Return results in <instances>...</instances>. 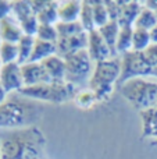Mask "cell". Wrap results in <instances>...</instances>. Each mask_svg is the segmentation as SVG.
Wrapping results in <instances>:
<instances>
[{"label":"cell","instance_id":"6da1fadb","mask_svg":"<svg viewBox=\"0 0 157 159\" xmlns=\"http://www.w3.org/2000/svg\"><path fill=\"white\" fill-rule=\"evenodd\" d=\"M0 140L2 159H39L46 147V137L36 126L10 130Z\"/></svg>","mask_w":157,"mask_h":159},{"label":"cell","instance_id":"7a4b0ae2","mask_svg":"<svg viewBox=\"0 0 157 159\" xmlns=\"http://www.w3.org/2000/svg\"><path fill=\"white\" fill-rule=\"evenodd\" d=\"M42 115L40 106L27 101L11 99L0 105V129L15 130L29 127Z\"/></svg>","mask_w":157,"mask_h":159},{"label":"cell","instance_id":"3957f363","mask_svg":"<svg viewBox=\"0 0 157 159\" xmlns=\"http://www.w3.org/2000/svg\"><path fill=\"white\" fill-rule=\"evenodd\" d=\"M121 74V60L117 57L95 63L93 74L89 80V89L96 101H104L113 92V85L118 82Z\"/></svg>","mask_w":157,"mask_h":159},{"label":"cell","instance_id":"277c9868","mask_svg":"<svg viewBox=\"0 0 157 159\" xmlns=\"http://www.w3.org/2000/svg\"><path fill=\"white\" fill-rule=\"evenodd\" d=\"M79 92L78 88L68 84L67 81H50L46 84L33 85V87H24L18 91L19 95L33 101L52 102V103H64L77 96Z\"/></svg>","mask_w":157,"mask_h":159},{"label":"cell","instance_id":"5b68a950","mask_svg":"<svg viewBox=\"0 0 157 159\" xmlns=\"http://www.w3.org/2000/svg\"><path fill=\"white\" fill-rule=\"evenodd\" d=\"M120 92L141 112L157 106V82L146 78H134L120 85Z\"/></svg>","mask_w":157,"mask_h":159},{"label":"cell","instance_id":"8992f818","mask_svg":"<svg viewBox=\"0 0 157 159\" xmlns=\"http://www.w3.org/2000/svg\"><path fill=\"white\" fill-rule=\"evenodd\" d=\"M66 61V81L79 89L82 85H88L93 74L95 61L89 56L88 49L75 52L64 59Z\"/></svg>","mask_w":157,"mask_h":159},{"label":"cell","instance_id":"52a82bcc","mask_svg":"<svg viewBox=\"0 0 157 159\" xmlns=\"http://www.w3.org/2000/svg\"><path fill=\"white\" fill-rule=\"evenodd\" d=\"M121 74L118 78V85L134 78H146L150 77L152 66L145 59L143 52H135L131 50L121 56Z\"/></svg>","mask_w":157,"mask_h":159},{"label":"cell","instance_id":"ba28073f","mask_svg":"<svg viewBox=\"0 0 157 159\" xmlns=\"http://www.w3.org/2000/svg\"><path fill=\"white\" fill-rule=\"evenodd\" d=\"M0 82L7 93L18 92L19 89L24 88V80H22L21 73V64L8 63L2 64L0 67Z\"/></svg>","mask_w":157,"mask_h":159},{"label":"cell","instance_id":"9c48e42d","mask_svg":"<svg viewBox=\"0 0 157 159\" xmlns=\"http://www.w3.org/2000/svg\"><path fill=\"white\" fill-rule=\"evenodd\" d=\"M88 42H89L88 32L78 34V35L74 36H67V38H58L57 42H56L57 56H60L61 59H66L67 56L72 55L75 52L88 49Z\"/></svg>","mask_w":157,"mask_h":159},{"label":"cell","instance_id":"30bf717a","mask_svg":"<svg viewBox=\"0 0 157 159\" xmlns=\"http://www.w3.org/2000/svg\"><path fill=\"white\" fill-rule=\"evenodd\" d=\"M88 36H89L88 52H89L91 59L95 63L103 61V60H108V59H114L110 48L107 46V43H106L104 39L102 38L99 31L97 30L91 31V32H88Z\"/></svg>","mask_w":157,"mask_h":159},{"label":"cell","instance_id":"8fae6325","mask_svg":"<svg viewBox=\"0 0 157 159\" xmlns=\"http://www.w3.org/2000/svg\"><path fill=\"white\" fill-rule=\"evenodd\" d=\"M24 87H33L53 81L42 63H25L21 66Z\"/></svg>","mask_w":157,"mask_h":159},{"label":"cell","instance_id":"7c38bea8","mask_svg":"<svg viewBox=\"0 0 157 159\" xmlns=\"http://www.w3.org/2000/svg\"><path fill=\"white\" fill-rule=\"evenodd\" d=\"M142 10V4L139 2H120V13H118V22L120 28L124 27H134L139 13Z\"/></svg>","mask_w":157,"mask_h":159},{"label":"cell","instance_id":"4fadbf2b","mask_svg":"<svg viewBox=\"0 0 157 159\" xmlns=\"http://www.w3.org/2000/svg\"><path fill=\"white\" fill-rule=\"evenodd\" d=\"M22 35H24V32L21 30V25L13 16L7 17L4 20H0V38L3 42L18 43Z\"/></svg>","mask_w":157,"mask_h":159},{"label":"cell","instance_id":"5bb4252c","mask_svg":"<svg viewBox=\"0 0 157 159\" xmlns=\"http://www.w3.org/2000/svg\"><path fill=\"white\" fill-rule=\"evenodd\" d=\"M53 55H57V46L56 43L46 41H40V39L35 38V45H33L32 53L28 63H42L45 59L50 57Z\"/></svg>","mask_w":157,"mask_h":159},{"label":"cell","instance_id":"9a60e30c","mask_svg":"<svg viewBox=\"0 0 157 159\" xmlns=\"http://www.w3.org/2000/svg\"><path fill=\"white\" fill-rule=\"evenodd\" d=\"M82 2L68 0L58 4V21L60 22H75L79 20Z\"/></svg>","mask_w":157,"mask_h":159},{"label":"cell","instance_id":"2e32d148","mask_svg":"<svg viewBox=\"0 0 157 159\" xmlns=\"http://www.w3.org/2000/svg\"><path fill=\"white\" fill-rule=\"evenodd\" d=\"M42 66L49 73L53 81H66V61L60 56L53 55L42 61Z\"/></svg>","mask_w":157,"mask_h":159},{"label":"cell","instance_id":"e0dca14e","mask_svg":"<svg viewBox=\"0 0 157 159\" xmlns=\"http://www.w3.org/2000/svg\"><path fill=\"white\" fill-rule=\"evenodd\" d=\"M142 135L146 138L157 140V106L141 112Z\"/></svg>","mask_w":157,"mask_h":159},{"label":"cell","instance_id":"ac0fdd59","mask_svg":"<svg viewBox=\"0 0 157 159\" xmlns=\"http://www.w3.org/2000/svg\"><path fill=\"white\" fill-rule=\"evenodd\" d=\"M102 35V38L104 39V42L107 43V46L110 48L111 53L114 57H117V50H116V45H117V38L120 34V25L117 21H108L104 27L97 30Z\"/></svg>","mask_w":157,"mask_h":159},{"label":"cell","instance_id":"d6986e66","mask_svg":"<svg viewBox=\"0 0 157 159\" xmlns=\"http://www.w3.org/2000/svg\"><path fill=\"white\" fill-rule=\"evenodd\" d=\"M58 2H50L46 0L45 7L36 14L39 24H47V25H56L58 22Z\"/></svg>","mask_w":157,"mask_h":159},{"label":"cell","instance_id":"ffe728a7","mask_svg":"<svg viewBox=\"0 0 157 159\" xmlns=\"http://www.w3.org/2000/svg\"><path fill=\"white\" fill-rule=\"evenodd\" d=\"M132 35H134V27L120 28V34H118L117 45H116L117 55L122 56L127 52L132 50Z\"/></svg>","mask_w":157,"mask_h":159},{"label":"cell","instance_id":"44dd1931","mask_svg":"<svg viewBox=\"0 0 157 159\" xmlns=\"http://www.w3.org/2000/svg\"><path fill=\"white\" fill-rule=\"evenodd\" d=\"M157 25V17L156 13L146 7H142L141 13H139L138 18H136L135 24H134V28L136 30H145V31H150L153 30Z\"/></svg>","mask_w":157,"mask_h":159},{"label":"cell","instance_id":"7402d4cb","mask_svg":"<svg viewBox=\"0 0 157 159\" xmlns=\"http://www.w3.org/2000/svg\"><path fill=\"white\" fill-rule=\"evenodd\" d=\"M33 45H35V36L29 35H22V38L18 41L17 46H18V64H25L29 61L31 53H32Z\"/></svg>","mask_w":157,"mask_h":159},{"label":"cell","instance_id":"603a6c76","mask_svg":"<svg viewBox=\"0 0 157 159\" xmlns=\"http://www.w3.org/2000/svg\"><path fill=\"white\" fill-rule=\"evenodd\" d=\"M82 28L86 32H91V31L96 30L95 27V20H93V6L92 2H82V8H81V14H79V20Z\"/></svg>","mask_w":157,"mask_h":159},{"label":"cell","instance_id":"cb8c5ba5","mask_svg":"<svg viewBox=\"0 0 157 159\" xmlns=\"http://www.w3.org/2000/svg\"><path fill=\"white\" fill-rule=\"evenodd\" d=\"M56 30H57L58 38H67V36H74V35H78V34L86 32L82 28L79 21H75V22H60L58 21L57 24H56Z\"/></svg>","mask_w":157,"mask_h":159},{"label":"cell","instance_id":"d4e9b609","mask_svg":"<svg viewBox=\"0 0 157 159\" xmlns=\"http://www.w3.org/2000/svg\"><path fill=\"white\" fill-rule=\"evenodd\" d=\"M150 43H152V41H150L149 31L136 30V28H134L132 50H135V52H143L145 49H147V48H149Z\"/></svg>","mask_w":157,"mask_h":159},{"label":"cell","instance_id":"484cf974","mask_svg":"<svg viewBox=\"0 0 157 159\" xmlns=\"http://www.w3.org/2000/svg\"><path fill=\"white\" fill-rule=\"evenodd\" d=\"M0 61H2V64L18 61V46H17V43L3 42L2 48H0Z\"/></svg>","mask_w":157,"mask_h":159},{"label":"cell","instance_id":"4316f807","mask_svg":"<svg viewBox=\"0 0 157 159\" xmlns=\"http://www.w3.org/2000/svg\"><path fill=\"white\" fill-rule=\"evenodd\" d=\"M92 6H93L95 27H96V30H99V28L104 27V25L110 21V17H108V13H107V8H106L104 2H92Z\"/></svg>","mask_w":157,"mask_h":159},{"label":"cell","instance_id":"83f0119b","mask_svg":"<svg viewBox=\"0 0 157 159\" xmlns=\"http://www.w3.org/2000/svg\"><path fill=\"white\" fill-rule=\"evenodd\" d=\"M33 13L32 6H31V2H25V0H19V2H13V14L11 16L17 20L18 22L24 21L25 18L31 17Z\"/></svg>","mask_w":157,"mask_h":159},{"label":"cell","instance_id":"f1b7e54d","mask_svg":"<svg viewBox=\"0 0 157 159\" xmlns=\"http://www.w3.org/2000/svg\"><path fill=\"white\" fill-rule=\"evenodd\" d=\"M35 38L40 39V41H46V42L56 43V42H57V39H58V34H57V30H56V25L39 24L38 32H36Z\"/></svg>","mask_w":157,"mask_h":159},{"label":"cell","instance_id":"f546056e","mask_svg":"<svg viewBox=\"0 0 157 159\" xmlns=\"http://www.w3.org/2000/svg\"><path fill=\"white\" fill-rule=\"evenodd\" d=\"M75 98H77V102L81 105V106H85V107L86 106H91V105L96 101V98H95V95L92 93L91 89L82 91V92H78Z\"/></svg>","mask_w":157,"mask_h":159},{"label":"cell","instance_id":"4dcf8cb0","mask_svg":"<svg viewBox=\"0 0 157 159\" xmlns=\"http://www.w3.org/2000/svg\"><path fill=\"white\" fill-rule=\"evenodd\" d=\"M143 56L152 67L157 66V43H150L149 48L143 50Z\"/></svg>","mask_w":157,"mask_h":159},{"label":"cell","instance_id":"1f68e13d","mask_svg":"<svg viewBox=\"0 0 157 159\" xmlns=\"http://www.w3.org/2000/svg\"><path fill=\"white\" fill-rule=\"evenodd\" d=\"M106 3V8H107L108 17H110V21H117L118 18V13H120V2H116V0H107Z\"/></svg>","mask_w":157,"mask_h":159},{"label":"cell","instance_id":"d6a6232c","mask_svg":"<svg viewBox=\"0 0 157 159\" xmlns=\"http://www.w3.org/2000/svg\"><path fill=\"white\" fill-rule=\"evenodd\" d=\"M13 14V2L0 0V20H4Z\"/></svg>","mask_w":157,"mask_h":159},{"label":"cell","instance_id":"836d02e7","mask_svg":"<svg viewBox=\"0 0 157 159\" xmlns=\"http://www.w3.org/2000/svg\"><path fill=\"white\" fill-rule=\"evenodd\" d=\"M46 4V0H35V2H31V6H32V10L35 14H38L42 8Z\"/></svg>","mask_w":157,"mask_h":159},{"label":"cell","instance_id":"e575fe53","mask_svg":"<svg viewBox=\"0 0 157 159\" xmlns=\"http://www.w3.org/2000/svg\"><path fill=\"white\" fill-rule=\"evenodd\" d=\"M143 7L149 8V10H152V11H156L157 10V0H146V2L143 3Z\"/></svg>","mask_w":157,"mask_h":159},{"label":"cell","instance_id":"d590c367","mask_svg":"<svg viewBox=\"0 0 157 159\" xmlns=\"http://www.w3.org/2000/svg\"><path fill=\"white\" fill-rule=\"evenodd\" d=\"M6 101H7V92H6V89L3 88L2 82H0V105L4 103Z\"/></svg>","mask_w":157,"mask_h":159},{"label":"cell","instance_id":"8d00e7d4","mask_svg":"<svg viewBox=\"0 0 157 159\" xmlns=\"http://www.w3.org/2000/svg\"><path fill=\"white\" fill-rule=\"evenodd\" d=\"M149 34H150V41H152V43H157V25L153 30L149 31Z\"/></svg>","mask_w":157,"mask_h":159},{"label":"cell","instance_id":"74e56055","mask_svg":"<svg viewBox=\"0 0 157 159\" xmlns=\"http://www.w3.org/2000/svg\"><path fill=\"white\" fill-rule=\"evenodd\" d=\"M150 77H155V78H157V66L152 67V71H150Z\"/></svg>","mask_w":157,"mask_h":159},{"label":"cell","instance_id":"f35d334b","mask_svg":"<svg viewBox=\"0 0 157 159\" xmlns=\"http://www.w3.org/2000/svg\"><path fill=\"white\" fill-rule=\"evenodd\" d=\"M0 159H2V140H0Z\"/></svg>","mask_w":157,"mask_h":159},{"label":"cell","instance_id":"ab89813d","mask_svg":"<svg viewBox=\"0 0 157 159\" xmlns=\"http://www.w3.org/2000/svg\"><path fill=\"white\" fill-rule=\"evenodd\" d=\"M153 145H157V140H155V141H153Z\"/></svg>","mask_w":157,"mask_h":159},{"label":"cell","instance_id":"60d3db41","mask_svg":"<svg viewBox=\"0 0 157 159\" xmlns=\"http://www.w3.org/2000/svg\"><path fill=\"white\" fill-rule=\"evenodd\" d=\"M2 43H3V41H2V38H0V48H2Z\"/></svg>","mask_w":157,"mask_h":159},{"label":"cell","instance_id":"b9f144b4","mask_svg":"<svg viewBox=\"0 0 157 159\" xmlns=\"http://www.w3.org/2000/svg\"><path fill=\"white\" fill-rule=\"evenodd\" d=\"M155 13H156V17H157V10H156V11H155Z\"/></svg>","mask_w":157,"mask_h":159},{"label":"cell","instance_id":"7bdbcfd3","mask_svg":"<svg viewBox=\"0 0 157 159\" xmlns=\"http://www.w3.org/2000/svg\"><path fill=\"white\" fill-rule=\"evenodd\" d=\"M0 67H2V61H0Z\"/></svg>","mask_w":157,"mask_h":159}]
</instances>
